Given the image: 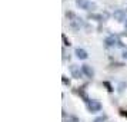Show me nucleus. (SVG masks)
Segmentation results:
<instances>
[{"label":"nucleus","instance_id":"1","mask_svg":"<svg viewBox=\"0 0 127 122\" xmlns=\"http://www.w3.org/2000/svg\"><path fill=\"white\" fill-rule=\"evenodd\" d=\"M66 17L69 19L70 26H71L74 30H79L81 26H83V19L79 17V16H76L73 12H67V13H66Z\"/></svg>","mask_w":127,"mask_h":122},{"label":"nucleus","instance_id":"2","mask_svg":"<svg viewBox=\"0 0 127 122\" xmlns=\"http://www.w3.org/2000/svg\"><path fill=\"white\" fill-rule=\"evenodd\" d=\"M87 111L92 112V114L98 112V111H101V104L98 101H96V99H90V102L87 104Z\"/></svg>","mask_w":127,"mask_h":122},{"label":"nucleus","instance_id":"3","mask_svg":"<svg viewBox=\"0 0 127 122\" xmlns=\"http://www.w3.org/2000/svg\"><path fill=\"white\" fill-rule=\"evenodd\" d=\"M76 4L80 7V9H84V10L96 9V4H94L93 1H89V0H76Z\"/></svg>","mask_w":127,"mask_h":122},{"label":"nucleus","instance_id":"4","mask_svg":"<svg viewBox=\"0 0 127 122\" xmlns=\"http://www.w3.org/2000/svg\"><path fill=\"white\" fill-rule=\"evenodd\" d=\"M70 72H71V76L74 78V79H81L83 78V70L80 69V66H77V65H70Z\"/></svg>","mask_w":127,"mask_h":122},{"label":"nucleus","instance_id":"5","mask_svg":"<svg viewBox=\"0 0 127 122\" xmlns=\"http://www.w3.org/2000/svg\"><path fill=\"white\" fill-rule=\"evenodd\" d=\"M113 17H114L116 20H119V22H126V10H121V9L116 10V12L113 13Z\"/></svg>","mask_w":127,"mask_h":122},{"label":"nucleus","instance_id":"6","mask_svg":"<svg viewBox=\"0 0 127 122\" xmlns=\"http://www.w3.org/2000/svg\"><path fill=\"white\" fill-rule=\"evenodd\" d=\"M81 70H83V73L87 76V78H94V70H93V68L90 66V65H83L81 66Z\"/></svg>","mask_w":127,"mask_h":122},{"label":"nucleus","instance_id":"7","mask_svg":"<svg viewBox=\"0 0 127 122\" xmlns=\"http://www.w3.org/2000/svg\"><path fill=\"white\" fill-rule=\"evenodd\" d=\"M74 55H76L79 59H81V60H86V59L89 58L87 52L84 50V49H81V47H77V49H76V50H74Z\"/></svg>","mask_w":127,"mask_h":122},{"label":"nucleus","instance_id":"8","mask_svg":"<svg viewBox=\"0 0 127 122\" xmlns=\"http://www.w3.org/2000/svg\"><path fill=\"white\" fill-rule=\"evenodd\" d=\"M117 37H116L114 35H111V36H107L106 39H104V43H106V46H114V45H117Z\"/></svg>","mask_w":127,"mask_h":122},{"label":"nucleus","instance_id":"9","mask_svg":"<svg viewBox=\"0 0 127 122\" xmlns=\"http://www.w3.org/2000/svg\"><path fill=\"white\" fill-rule=\"evenodd\" d=\"M74 92L77 93V95H80L86 104H89V102H90V99H89V96H87V93H86V91H84V88H77Z\"/></svg>","mask_w":127,"mask_h":122},{"label":"nucleus","instance_id":"10","mask_svg":"<svg viewBox=\"0 0 127 122\" xmlns=\"http://www.w3.org/2000/svg\"><path fill=\"white\" fill-rule=\"evenodd\" d=\"M87 17L90 19V20H97V22H103V20H104L103 14H97V13H89V16H87Z\"/></svg>","mask_w":127,"mask_h":122},{"label":"nucleus","instance_id":"11","mask_svg":"<svg viewBox=\"0 0 127 122\" xmlns=\"http://www.w3.org/2000/svg\"><path fill=\"white\" fill-rule=\"evenodd\" d=\"M103 86L106 88V89H107L109 92H113V91H114V88L111 86V83H110L109 81H104V82H103Z\"/></svg>","mask_w":127,"mask_h":122},{"label":"nucleus","instance_id":"12","mask_svg":"<svg viewBox=\"0 0 127 122\" xmlns=\"http://www.w3.org/2000/svg\"><path fill=\"white\" fill-rule=\"evenodd\" d=\"M62 39H63V45H64V46H70V45H71V43H70V40L67 39V36L64 35V33L62 35Z\"/></svg>","mask_w":127,"mask_h":122},{"label":"nucleus","instance_id":"13","mask_svg":"<svg viewBox=\"0 0 127 122\" xmlns=\"http://www.w3.org/2000/svg\"><path fill=\"white\" fill-rule=\"evenodd\" d=\"M123 66H126V65L121 63V62H113V63L110 65V68H123Z\"/></svg>","mask_w":127,"mask_h":122},{"label":"nucleus","instance_id":"14","mask_svg":"<svg viewBox=\"0 0 127 122\" xmlns=\"http://www.w3.org/2000/svg\"><path fill=\"white\" fill-rule=\"evenodd\" d=\"M62 82L66 86H70V79H67V76H62Z\"/></svg>","mask_w":127,"mask_h":122},{"label":"nucleus","instance_id":"15","mask_svg":"<svg viewBox=\"0 0 127 122\" xmlns=\"http://www.w3.org/2000/svg\"><path fill=\"white\" fill-rule=\"evenodd\" d=\"M126 86H127L126 83H124V82H121L120 85H119V89H117V91H119V93H121V92H123V91H124V88H126Z\"/></svg>","mask_w":127,"mask_h":122},{"label":"nucleus","instance_id":"16","mask_svg":"<svg viewBox=\"0 0 127 122\" xmlns=\"http://www.w3.org/2000/svg\"><path fill=\"white\" fill-rule=\"evenodd\" d=\"M106 119H107V116H98V118H96L93 122H106Z\"/></svg>","mask_w":127,"mask_h":122},{"label":"nucleus","instance_id":"17","mask_svg":"<svg viewBox=\"0 0 127 122\" xmlns=\"http://www.w3.org/2000/svg\"><path fill=\"white\" fill-rule=\"evenodd\" d=\"M117 46L119 47H124V43H123L121 40H117Z\"/></svg>","mask_w":127,"mask_h":122},{"label":"nucleus","instance_id":"18","mask_svg":"<svg viewBox=\"0 0 127 122\" xmlns=\"http://www.w3.org/2000/svg\"><path fill=\"white\" fill-rule=\"evenodd\" d=\"M123 58L127 60V49H124V52H123Z\"/></svg>","mask_w":127,"mask_h":122},{"label":"nucleus","instance_id":"19","mask_svg":"<svg viewBox=\"0 0 127 122\" xmlns=\"http://www.w3.org/2000/svg\"><path fill=\"white\" fill-rule=\"evenodd\" d=\"M124 26H126V29H127V19H126V22H124Z\"/></svg>","mask_w":127,"mask_h":122},{"label":"nucleus","instance_id":"20","mask_svg":"<svg viewBox=\"0 0 127 122\" xmlns=\"http://www.w3.org/2000/svg\"><path fill=\"white\" fill-rule=\"evenodd\" d=\"M126 118H127V115H126Z\"/></svg>","mask_w":127,"mask_h":122}]
</instances>
